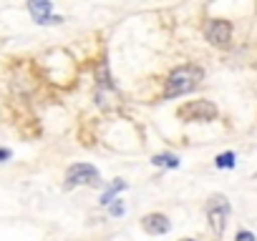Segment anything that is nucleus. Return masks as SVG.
<instances>
[{
  "mask_svg": "<svg viewBox=\"0 0 257 241\" xmlns=\"http://www.w3.org/2000/svg\"><path fill=\"white\" fill-rule=\"evenodd\" d=\"M214 164H217V168H234V154H232V151L219 154V156L214 158Z\"/></svg>",
  "mask_w": 257,
  "mask_h": 241,
  "instance_id": "9d476101",
  "label": "nucleus"
},
{
  "mask_svg": "<svg viewBox=\"0 0 257 241\" xmlns=\"http://www.w3.org/2000/svg\"><path fill=\"white\" fill-rule=\"evenodd\" d=\"M204 78V70L194 63H184L179 68H174L167 78V86H164V98H177V96H184V93H192Z\"/></svg>",
  "mask_w": 257,
  "mask_h": 241,
  "instance_id": "f257e3e1",
  "label": "nucleus"
},
{
  "mask_svg": "<svg viewBox=\"0 0 257 241\" xmlns=\"http://www.w3.org/2000/svg\"><path fill=\"white\" fill-rule=\"evenodd\" d=\"M182 241H194V238H182Z\"/></svg>",
  "mask_w": 257,
  "mask_h": 241,
  "instance_id": "4468645a",
  "label": "nucleus"
},
{
  "mask_svg": "<svg viewBox=\"0 0 257 241\" xmlns=\"http://www.w3.org/2000/svg\"><path fill=\"white\" fill-rule=\"evenodd\" d=\"M204 38L217 46V48H227L232 43V23L222 20V18H212L204 23Z\"/></svg>",
  "mask_w": 257,
  "mask_h": 241,
  "instance_id": "39448f33",
  "label": "nucleus"
},
{
  "mask_svg": "<svg viewBox=\"0 0 257 241\" xmlns=\"http://www.w3.org/2000/svg\"><path fill=\"white\" fill-rule=\"evenodd\" d=\"M154 166H164V168H179V158L174 154H157L152 158Z\"/></svg>",
  "mask_w": 257,
  "mask_h": 241,
  "instance_id": "6e6552de",
  "label": "nucleus"
},
{
  "mask_svg": "<svg viewBox=\"0 0 257 241\" xmlns=\"http://www.w3.org/2000/svg\"><path fill=\"white\" fill-rule=\"evenodd\" d=\"M123 188H126V181L116 178V181H113V184H111V186H108L103 194H101V204H111V201H113V196H116L118 191H123Z\"/></svg>",
  "mask_w": 257,
  "mask_h": 241,
  "instance_id": "1a4fd4ad",
  "label": "nucleus"
},
{
  "mask_svg": "<svg viewBox=\"0 0 257 241\" xmlns=\"http://www.w3.org/2000/svg\"><path fill=\"white\" fill-rule=\"evenodd\" d=\"M234 241H257V238H254V234H252V231H237Z\"/></svg>",
  "mask_w": 257,
  "mask_h": 241,
  "instance_id": "9b49d317",
  "label": "nucleus"
},
{
  "mask_svg": "<svg viewBox=\"0 0 257 241\" xmlns=\"http://www.w3.org/2000/svg\"><path fill=\"white\" fill-rule=\"evenodd\" d=\"M76 186H101V176L91 164H73L66 174V188Z\"/></svg>",
  "mask_w": 257,
  "mask_h": 241,
  "instance_id": "20e7f679",
  "label": "nucleus"
},
{
  "mask_svg": "<svg viewBox=\"0 0 257 241\" xmlns=\"http://www.w3.org/2000/svg\"><path fill=\"white\" fill-rule=\"evenodd\" d=\"M28 10L33 13V18H36V23H43V26H48V23H63V18L61 16H51V10H53V6L48 3V0H33V3H28Z\"/></svg>",
  "mask_w": 257,
  "mask_h": 241,
  "instance_id": "423d86ee",
  "label": "nucleus"
},
{
  "mask_svg": "<svg viewBox=\"0 0 257 241\" xmlns=\"http://www.w3.org/2000/svg\"><path fill=\"white\" fill-rule=\"evenodd\" d=\"M11 156H13V154H11L8 148H0V161H8Z\"/></svg>",
  "mask_w": 257,
  "mask_h": 241,
  "instance_id": "ddd939ff",
  "label": "nucleus"
},
{
  "mask_svg": "<svg viewBox=\"0 0 257 241\" xmlns=\"http://www.w3.org/2000/svg\"><path fill=\"white\" fill-rule=\"evenodd\" d=\"M123 211H126V208H123L121 201H113V204H111V216H121Z\"/></svg>",
  "mask_w": 257,
  "mask_h": 241,
  "instance_id": "f8f14e48",
  "label": "nucleus"
},
{
  "mask_svg": "<svg viewBox=\"0 0 257 241\" xmlns=\"http://www.w3.org/2000/svg\"><path fill=\"white\" fill-rule=\"evenodd\" d=\"M177 116L182 118V120H192V124H209V120H214L217 116H219V110H217V106L212 103V100H189V103H184L179 110H177Z\"/></svg>",
  "mask_w": 257,
  "mask_h": 241,
  "instance_id": "7ed1b4c3",
  "label": "nucleus"
},
{
  "mask_svg": "<svg viewBox=\"0 0 257 241\" xmlns=\"http://www.w3.org/2000/svg\"><path fill=\"white\" fill-rule=\"evenodd\" d=\"M229 211H232V206H229V201H227L222 194L209 196V201H207V206H204V214H207L209 228H212V234H214L217 238L224 234V226H227Z\"/></svg>",
  "mask_w": 257,
  "mask_h": 241,
  "instance_id": "f03ea898",
  "label": "nucleus"
},
{
  "mask_svg": "<svg viewBox=\"0 0 257 241\" xmlns=\"http://www.w3.org/2000/svg\"><path fill=\"white\" fill-rule=\"evenodd\" d=\"M142 226H144L147 234L162 236V234H167V231L172 228V221H169L164 214H147V216L142 218Z\"/></svg>",
  "mask_w": 257,
  "mask_h": 241,
  "instance_id": "0eeeda50",
  "label": "nucleus"
}]
</instances>
